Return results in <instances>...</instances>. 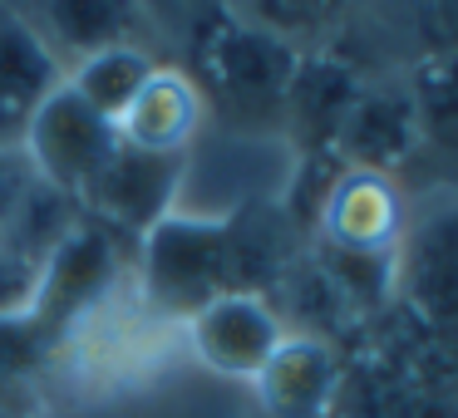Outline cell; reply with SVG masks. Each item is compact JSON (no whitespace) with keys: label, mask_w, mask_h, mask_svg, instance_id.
<instances>
[{"label":"cell","mask_w":458,"mask_h":418,"mask_svg":"<svg viewBox=\"0 0 458 418\" xmlns=\"http://www.w3.org/2000/svg\"><path fill=\"white\" fill-rule=\"evenodd\" d=\"M345 384V355L326 339L286 335L276 355L257 369L251 394L267 418H330Z\"/></svg>","instance_id":"cell-13"},{"label":"cell","mask_w":458,"mask_h":418,"mask_svg":"<svg viewBox=\"0 0 458 418\" xmlns=\"http://www.w3.org/2000/svg\"><path fill=\"white\" fill-rule=\"evenodd\" d=\"M158 54L139 50V45H119V50H99L89 60L64 70V89H74L94 113H104L109 123L123 119V109L133 104V94L143 89V79L153 74Z\"/></svg>","instance_id":"cell-18"},{"label":"cell","mask_w":458,"mask_h":418,"mask_svg":"<svg viewBox=\"0 0 458 418\" xmlns=\"http://www.w3.org/2000/svg\"><path fill=\"white\" fill-rule=\"evenodd\" d=\"M202 129H208L202 94L173 60L153 64V74L119 119V138L143 153H188Z\"/></svg>","instance_id":"cell-16"},{"label":"cell","mask_w":458,"mask_h":418,"mask_svg":"<svg viewBox=\"0 0 458 418\" xmlns=\"http://www.w3.org/2000/svg\"><path fill=\"white\" fill-rule=\"evenodd\" d=\"M365 74L335 50H306L281 99V143L291 158H335V138L360 99Z\"/></svg>","instance_id":"cell-11"},{"label":"cell","mask_w":458,"mask_h":418,"mask_svg":"<svg viewBox=\"0 0 458 418\" xmlns=\"http://www.w3.org/2000/svg\"><path fill=\"white\" fill-rule=\"evenodd\" d=\"M409 227V192L385 172L340 168L320 202L316 237L320 247L360 251V256H394Z\"/></svg>","instance_id":"cell-10"},{"label":"cell","mask_w":458,"mask_h":418,"mask_svg":"<svg viewBox=\"0 0 458 418\" xmlns=\"http://www.w3.org/2000/svg\"><path fill=\"white\" fill-rule=\"evenodd\" d=\"M15 11L30 21V30L45 40V50L60 60V70L89 60L99 50L139 45L163 60L148 21L133 0H15Z\"/></svg>","instance_id":"cell-12"},{"label":"cell","mask_w":458,"mask_h":418,"mask_svg":"<svg viewBox=\"0 0 458 418\" xmlns=\"http://www.w3.org/2000/svg\"><path fill=\"white\" fill-rule=\"evenodd\" d=\"M35 286H40V266L21 251L0 247V315H25L35 305Z\"/></svg>","instance_id":"cell-21"},{"label":"cell","mask_w":458,"mask_h":418,"mask_svg":"<svg viewBox=\"0 0 458 418\" xmlns=\"http://www.w3.org/2000/svg\"><path fill=\"white\" fill-rule=\"evenodd\" d=\"M394 305L438 345L458 349V192L409 197L394 251Z\"/></svg>","instance_id":"cell-3"},{"label":"cell","mask_w":458,"mask_h":418,"mask_svg":"<svg viewBox=\"0 0 458 418\" xmlns=\"http://www.w3.org/2000/svg\"><path fill=\"white\" fill-rule=\"evenodd\" d=\"M35 182L40 178H35L30 158H25L21 148H0V247L11 241V231H15V222H21L25 202H30Z\"/></svg>","instance_id":"cell-20"},{"label":"cell","mask_w":458,"mask_h":418,"mask_svg":"<svg viewBox=\"0 0 458 418\" xmlns=\"http://www.w3.org/2000/svg\"><path fill=\"white\" fill-rule=\"evenodd\" d=\"M0 418H21V414H11V408H0Z\"/></svg>","instance_id":"cell-23"},{"label":"cell","mask_w":458,"mask_h":418,"mask_svg":"<svg viewBox=\"0 0 458 418\" xmlns=\"http://www.w3.org/2000/svg\"><path fill=\"white\" fill-rule=\"evenodd\" d=\"M133 5L143 11V21H148L153 40H158L163 60H168L173 45L182 40V30H188V25L198 21V11L208 5V0H133Z\"/></svg>","instance_id":"cell-22"},{"label":"cell","mask_w":458,"mask_h":418,"mask_svg":"<svg viewBox=\"0 0 458 418\" xmlns=\"http://www.w3.org/2000/svg\"><path fill=\"white\" fill-rule=\"evenodd\" d=\"M335 163L340 168L385 172L399 188L414 182L419 119H414V99H409L404 74H369L360 84V99L335 138Z\"/></svg>","instance_id":"cell-8"},{"label":"cell","mask_w":458,"mask_h":418,"mask_svg":"<svg viewBox=\"0 0 458 418\" xmlns=\"http://www.w3.org/2000/svg\"><path fill=\"white\" fill-rule=\"evenodd\" d=\"M237 21L286 40L291 50H330L335 35L350 25L360 0H222Z\"/></svg>","instance_id":"cell-17"},{"label":"cell","mask_w":458,"mask_h":418,"mask_svg":"<svg viewBox=\"0 0 458 418\" xmlns=\"http://www.w3.org/2000/svg\"><path fill=\"white\" fill-rule=\"evenodd\" d=\"M114 148H119V123L94 113L89 104L74 89H64V84L35 109L30 129H25V138H21V153L30 158L35 178H40L45 188L74 197V202L89 188L94 172L109 163Z\"/></svg>","instance_id":"cell-6"},{"label":"cell","mask_w":458,"mask_h":418,"mask_svg":"<svg viewBox=\"0 0 458 418\" xmlns=\"http://www.w3.org/2000/svg\"><path fill=\"white\" fill-rule=\"evenodd\" d=\"M64 84V70L11 0H0V148H21L35 109Z\"/></svg>","instance_id":"cell-15"},{"label":"cell","mask_w":458,"mask_h":418,"mask_svg":"<svg viewBox=\"0 0 458 418\" xmlns=\"http://www.w3.org/2000/svg\"><path fill=\"white\" fill-rule=\"evenodd\" d=\"M129 286H133V241H123L119 231H109L94 217H80L55 241L50 256L40 261V286H35L30 320L60 349V339L74 325L99 315Z\"/></svg>","instance_id":"cell-2"},{"label":"cell","mask_w":458,"mask_h":418,"mask_svg":"<svg viewBox=\"0 0 458 418\" xmlns=\"http://www.w3.org/2000/svg\"><path fill=\"white\" fill-rule=\"evenodd\" d=\"M281 339H286V325H281L276 305L267 296H251V290L217 296L192 320H182L188 355L202 369H212L222 379H242V384L257 379V369L276 355Z\"/></svg>","instance_id":"cell-9"},{"label":"cell","mask_w":458,"mask_h":418,"mask_svg":"<svg viewBox=\"0 0 458 418\" xmlns=\"http://www.w3.org/2000/svg\"><path fill=\"white\" fill-rule=\"evenodd\" d=\"M178 192H182V153H143L119 138L109 163L80 192V212L139 247L143 231L158 227L178 207Z\"/></svg>","instance_id":"cell-7"},{"label":"cell","mask_w":458,"mask_h":418,"mask_svg":"<svg viewBox=\"0 0 458 418\" xmlns=\"http://www.w3.org/2000/svg\"><path fill=\"white\" fill-rule=\"evenodd\" d=\"M330 50L365 79L458 54V0H360Z\"/></svg>","instance_id":"cell-5"},{"label":"cell","mask_w":458,"mask_h":418,"mask_svg":"<svg viewBox=\"0 0 458 418\" xmlns=\"http://www.w3.org/2000/svg\"><path fill=\"white\" fill-rule=\"evenodd\" d=\"M404 84L419 119V168L404 192L409 197L458 192V54L404 70Z\"/></svg>","instance_id":"cell-14"},{"label":"cell","mask_w":458,"mask_h":418,"mask_svg":"<svg viewBox=\"0 0 458 418\" xmlns=\"http://www.w3.org/2000/svg\"><path fill=\"white\" fill-rule=\"evenodd\" d=\"M168 60L198 84L208 129L242 133V138H281V99L301 50L237 21L222 0H208Z\"/></svg>","instance_id":"cell-1"},{"label":"cell","mask_w":458,"mask_h":418,"mask_svg":"<svg viewBox=\"0 0 458 418\" xmlns=\"http://www.w3.org/2000/svg\"><path fill=\"white\" fill-rule=\"evenodd\" d=\"M291 148L281 138H242V133L202 129L182 153V192L173 212L192 217H232L251 202H276L291 178Z\"/></svg>","instance_id":"cell-4"},{"label":"cell","mask_w":458,"mask_h":418,"mask_svg":"<svg viewBox=\"0 0 458 418\" xmlns=\"http://www.w3.org/2000/svg\"><path fill=\"white\" fill-rule=\"evenodd\" d=\"M11 5H15V0H11Z\"/></svg>","instance_id":"cell-24"},{"label":"cell","mask_w":458,"mask_h":418,"mask_svg":"<svg viewBox=\"0 0 458 418\" xmlns=\"http://www.w3.org/2000/svg\"><path fill=\"white\" fill-rule=\"evenodd\" d=\"M50 359H55V345L30 320V310L25 315H0V408L25 418L35 389L50 384Z\"/></svg>","instance_id":"cell-19"}]
</instances>
